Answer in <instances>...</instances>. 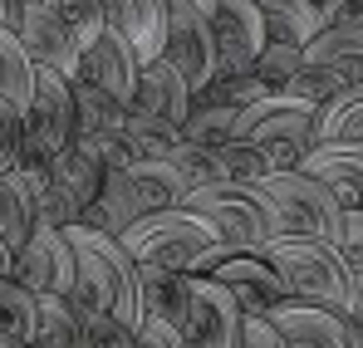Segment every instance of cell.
Returning a JSON list of instances; mask_svg holds the SVG:
<instances>
[{
  "instance_id": "obj_42",
  "label": "cell",
  "mask_w": 363,
  "mask_h": 348,
  "mask_svg": "<svg viewBox=\"0 0 363 348\" xmlns=\"http://www.w3.org/2000/svg\"><path fill=\"white\" fill-rule=\"evenodd\" d=\"M236 348H285V339H280V329H275L265 314H245L241 344H236Z\"/></svg>"
},
{
  "instance_id": "obj_48",
  "label": "cell",
  "mask_w": 363,
  "mask_h": 348,
  "mask_svg": "<svg viewBox=\"0 0 363 348\" xmlns=\"http://www.w3.org/2000/svg\"><path fill=\"white\" fill-rule=\"evenodd\" d=\"M186 5H196L201 15H211V5H216V0H186Z\"/></svg>"
},
{
  "instance_id": "obj_17",
  "label": "cell",
  "mask_w": 363,
  "mask_h": 348,
  "mask_svg": "<svg viewBox=\"0 0 363 348\" xmlns=\"http://www.w3.org/2000/svg\"><path fill=\"white\" fill-rule=\"evenodd\" d=\"M309 74H319L334 94L363 79V25H339V30H319L304 45V64Z\"/></svg>"
},
{
  "instance_id": "obj_25",
  "label": "cell",
  "mask_w": 363,
  "mask_h": 348,
  "mask_svg": "<svg viewBox=\"0 0 363 348\" xmlns=\"http://www.w3.org/2000/svg\"><path fill=\"white\" fill-rule=\"evenodd\" d=\"M314 142H363V79L314 108Z\"/></svg>"
},
{
  "instance_id": "obj_12",
  "label": "cell",
  "mask_w": 363,
  "mask_h": 348,
  "mask_svg": "<svg viewBox=\"0 0 363 348\" xmlns=\"http://www.w3.org/2000/svg\"><path fill=\"white\" fill-rule=\"evenodd\" d=\"M265 319L280 329L285 348H363L359 334L349 329V319L339 309H319V304H304V299H285Z\"/></svg>"
},
{
  "instance_id": "obj_34",
  "label": "cell",
  "mask_w": 363,
  "mask_h": 348,
  "mask_svg": "<svg viewBox=\"0 0 363 348\" xmlns=\"http://www.w3.org/2000/svg\"><path fill=\"white\" fill-rule=\"evenodd\" d=\"M123 133H128V142H133L138 157H167V152L182 142V128L147 123V118H133V113H123Z\"/></svg>"
},
{
  "instance_id": "obj_39",
  "label": "cell",
  "mask_w": 363,
  "mask_h": 348,
  "mask_svg": "<svg viewBox=\"0 0 363 348\" xmlns=\"http://www.w3.org/2000/svg\"><path fill=\"white\" fill-rule=\"evenodd\" d=\"M84 339H89V348H133L138 329L123 324L118 314H84Z\"/></svg>"
},
{
  "instance_id": "obj_28",
  "label": "cell",
  "mask_w": 363,
  "mask_h": 348,
  "mask_svg": "<svg viewBox=\"0 0 363 348\" xmlns=\"http://www.w3.org/2000/svg\"><path fill=\"white\" fill-rule=\"evenodd\" d=\"M236 123H241V108H221V103H196L191 99V108L182 118V137L191 142V147H226V142H236Z\"/></svg>"
},
{
  "instance_id": "obj_41",
  "label": "cell",
  "mask_w": 363,
  "mask_h": 348,
  "mask_svg": "<svg viewBox=\"0 0 363 348\" xmlns=\"http://www.w3.org/2000/svg\"><path fill=\"white\" fill-rule=\"evenodd\" d=\"M314 5H319V30L363 25V0H314Z\"/></svg>"
},
{
  "instance_id": "obj_1",
  "label": "cell",
  "mask_w": 363,
  "mask_h": 348,
  "mask_svg": "<svg viewBox=\"0 0 363 348\" xmlns=\"http://www.w3.org/2000/svg\"><path fill=\"white\" fill-rule=\"evenodd\" d=\"M74 245V285L69 304L84 314H118L123 324L143 329V294H138V260L123 250L118 235L89 231V226H69Z\"/></svg>"
},
{
  "instance_id": "obj_27",
  "label": "cell",
  "mask_w": 363,
  "mask_h": 348,
  "mask_svg": "<svg viewBox=\"0 0 363 348\" xmlns=\"http://www.w3.org/2000/svg\"><path fill=\"white\" fill-rule=\"evenodd\" d=\"M128 176H133V186H138V196H143L147 211L182 206V196L191 191L186 176H182L167 157H138V162H128Z\"/></svg>"
},
{
  "instance_id": "obj_9",
  "label": "cell",
  "mask_w": 363,
  "mask_h": 348,
  "mask_svg": "<svg viewBox=\"0 0 363 348\" xmlns=\"http://www.w3.org/2000/svg\"><path fill=\"white\" fill-rule=\"evenodd\" d=\"M10 280H20L30 294H69L74 285V245L55 226H35L30 240L15 250Z\"/></svg>"
},
{
  "instance_id": "obj_4",
  "label": "cell",
  "mask_w": 363,
  "mask_h": 348,
  "mask_svg": "<svg viewBox=\"0 0 363 348\" xmlns=\"http://www.w3.org/2000/svg\"><path fill=\"white\" fill-rule=\"evenodd\" d=\"M260 255L280 275V285L290 290V299L319 304V309H344V299H349V265H344V255L329 240L275 235Z\"/></svg>"
},
{
  "instance_id": "obj_7",
  "label": "cell",
  "mask_w": 363,
  "mask_h": 348,
  "mask_svg": "<svg viewBox=\"0 0 363 348\" xmlns=\"http://www.w3.org/2000/svg\"><path fill=\"white\" fill-rule=\"evenodd\" d=\"M74 137H79V113H74L69 74L35 69V89H30V103H25V147L55 157Z\"/></svg>"
},
{
  "instance_id": "obj_2",
  "label": "cell",
  "mask_w": 363,
  "mask_h": 348,
  "mask_svg": "<svg viewBox=\"0 0 363 348\" xmlns=\"http://www.w3.org/2000/svg\"><path fill=\"white\" fill-rule=\"evenodd\" d=\"M118 240L138 265L182 270V275H211L226 255H241V250H231V245L216 235V226H211L206 216H196L191 206L147 211V216H138Z\"/></svg>"
},
{
  "instance_id": "obj_8",
  "label": "cell",
  "mask_w": 363,
  "mask_h": 348,
  "mask_svg": "<svg viewBox=\"0 0 363 348\" xmlns=\"http://www.w3.org/2000/svg\"><path fill=\"white\" fill-rule=\"evenodd\" d=\"M162 59L186 79V89H206L221 64H216V40H211V20L186 5V0H172L167 5V35H162Z\"/></svg>"
},
{
  "instance_id": "obj_31",
  "label": "cell",
  "mask_w": 363,
  "mask_h": 348,
  "mask_svg": "<svg viewBox=\"0 0 363 348\" xmlns=\"http://www.w3.org/2000/svg\"><path fill=\"white\" fill-rule=\"evenodd\" d=\"M69 89H74V113H79V133H104V128H118L123 113H128L118 99L99 94V89H94V84H84V79H69Z\"/></svg>"
},
{
  "instance_id": "obj_24",
  "label": "cell",
  "mask_w": 363,
  "mask_h": 348,
  "mask_svg": "<svg viewBox=\"0 0 363 348\" xmlns=\"http://www.w3.org/2000/svg\"><path fill=\"white\" fill-rule=\"evenodd\" d=\"M30 348H89V339H84V309H74L69 294H40L35 344Z\"/></svg>"
},
{
  "instance_id": "obj_29",
  "label": "cell",
  "mask_w": 363,
  "mask_h": 348,
  "mask_svg": "<svg viewBox=\"0 0 363 348\" xmlns=\"http://www.w3.org/2000/svg\"><path fill=\"white\" fill-rule=\"evenodd\" d=\"M35 309H40V294H30L10 275L0 280V334L35 344Z\"/></svg>"
},
{
  "instance_id": "obj_45",
  "label": "cell",
  "mask_w": 363,
  "mask_h": 348,
  "mask_svg": "<svg viewBox=\"0 0 363 348\" xmlns=\"http://www.w3.org/2000/svg\"><path fill=\"white\" fill-rule=\"evenodd\" d=\"M20 15H25V5H20V0H0V25H5V30H15V25H20Z\"/></svg>"
},
{
  "instance_id": "obj_6",
  "label": "cell",
  "mask_w": 363,
  "mask_h": 348,
  "mask_svg": "<svg viewBox=\"0 0 363 348\" xmlns=\"http://www.w3.org/2000/svg\"><path fill=\"white\" fill-rule=\"evenodd\" d=\"M260 186L270 191L285 235H309V240H329V245L339 240L344 206H339V196H334L324 181H314L309 172L290 167V172H270Z\"/></svg>"
},
{
  "instance_id": "obj_40",
  "label": "cell",
  "mask_w": 363,
  "mask_h": 348,
  "mask_svg": "<svg viewBox=\"0 0 363 348\" xmlns=\"http://www.w3.org/2000/svg\"><path fill=\"white\" fill-rule=\"evenodd\" d=\"M334 250L344 255V265H349V275H363V211H359V206H349V211H344V221H339V240H334Z\"/></svg>"
},
{
  "instance_id": "obj_49",
  "label": "cell",
  "mask_w": 363,
  "mask_h": 348,
  "mask_svg": "<svg viewBox=\"0 0 363 348\" xmlns=\"http://www.w3.org/2000/svg\"><path fill=\"white\" fill-rule=\"evenodd\" d=\"M20 5H25V10H30V5H35V10H45V5H55V0H20Z\"/></svg>"
},
{
  "instance_id": "obj_5",
  "label": "cell",
  "mask_w": 363,
  "mask_h": 348,
  "mask_svg": "<svg viewBox=\"0 0 363 348\" xmlns=\"http://www.w3.org/2000/svg\"><path fill=\"white\" fill-rule=\"evenodd\" d=\"M236 142H250L270 162V172H290L314 147V103H300L290 94H265L250 108H241Z\"/></svg>"
},
{
  "instance_id": "obj_18",
  "label": "cell",
  "mask_w": 363,
  "mask_h": 348,
  "mask_svg": "<svg viewBox=\"0 0 363 348\" xmlns=\"http://www.w3.org/2000/svg\"><path fill=\"white\" fill-rule=\"evenodd\" d=\"M300 172H309L314 181H324L339 206H359L363 211V142H314L304 152Z\"/></svg>"
},
{
  "instance_id": "obj_37",
  "label": "cell",
  "mask_w": 363,
  "mask_h": 348,
  "mask_svg": "<svg viewBox=\"0 0 363 348\" xmlns=\"http://www.w3.org/2000/svg\"><path fill=\"white\" fill-rule=\"evenodd\" d=\"M25 152V103L0 94V172H15Z\"/></svg>"
},
{
  "instance_id": "obj_26",
  "label": "cell",
  "mask_w": 363,
  "mask_h": 348,
  "mask_svg": "<svg viewBox=\"0 0 363 348\" xmlns=\"http://www.w3.org/2000/svg\"><path fill=\"white\" fill-rule=\"evenodd\" d=\"M40 226V216H35V191H30V181L20 172H0V245L15 255L30 231Z\"/></svg>"
},
{
  "instance_id": "obj_22",
  "label": "cell",
  "mask_w": 363,
  "mask_h": 348,
  "mask_svg": "<svg viewBox=\"0 0 363 348\" xmlns=\"http://www.w3.org/2000/svg\"><path fill=\"white\" fill-rule=\"evenodd\" d=\"M50 181L60 186L64 196L74 201V211H84L94 196H99V181H104V162L89 152V147H79V142H69L55 152V162H50Z\"/></svg>"
},
{
  "instance_id": "obj_3",
  "label": "cell",
  "mask_w": 363,
  "mask_h": 348,
  "mask_svg": "<svg viewBox=\"0 0 363 348\" xmlns=\"http://www.w3.org/2000/svg\"><path fill=\"white\" fill-rule=\"evenodd\" d=\"M182 206L206 216L216 226V235L231 250H245V255H260L275 235H285L280 211H275V201L260 181H206V186H191L182 196Z\"/></svg>"
},
{
  "instance_id": "obj_11",
  "label": "cell",
  "mask_w": 363,
  "mask_h": 348,
  "mask_svg": "<svg viewBox=\"0 0 363 348\" xmlns=\"http://www.w3.org/2000/svg\"><path fill=\"white\" fill-rule=\"evenodd\" d=\"M206 20H211L221 74H250L255 55L265 50V25H260L255 0H216Z\"/></svg>"
},
{
  "instance_id": "obj_36",
  "label": "cell",
  "mask_w": 363,
  "mask_h": 348,
  "mask_svg": "<svg viewBox=\"0 0 363 348\" xmlns=\"http://www.w3.org/2000/svg\"><path fill=\"white\" fill-rule=\"evenodd\" d=\"M216 167H221V181H265V176H270V162H265L250 142H226V147H216Z\"/></svg>"
},
{
  "instance_id": "obj_32",
  "label": "cell",
  "mask_w": 363,
  "mask_h": 348,
  "mask_svg": "<svg viewBox=\"0 0 363 348\" xmlns=\"http://www.w3.org/2000/svg\"><path fill=\"white\" fill-rule=\"evenodd\" d=\"M300 64H304V50H300V45H275V40H265V50L255 55L250 74L265 84V94H280V89L300 74Z\"/></svg>"
},
{
  "instance_id": "obj_35",
  "label": "cell",
  "mask_w": 363,
  "mask_h": 348,
  "mask_svg": "<svg viewBox=\"0 0 363 348\" xmlns=\"http://www.w3.org/2000/svg\"><path fill=\"white\" fill-rule=\"evenodd\" d=\"M55 10H60V20L69 25V35H74L79 45L99 40V35L108 30V5H104V0H55Z\"/></svg>"
},
{
  "instance_id": "obj_16",
  "label": "cell",
  "mask_w": 363,
  "mask_h": 348,
  "mask_svg": "<svg viewBox=\"0 0 363 348\" xmlns=\"http://www.w3.org/2000/svg\"><path fill=\"white\" fill-rule=\"evenodd\" d=\"M206 280H216L221 290L231 294L236 304H241V314H270V309H280L290 290L280 285V275L265 265V255H226Z\"/></svg>"
},
{
  "instance_id": "obj_19",
  "label": "cell",
  "mask_w": 363,
  "mask_h": 348,
  "mask_svg": "<svg viewBox=\"0 0 363 348\" xmlns=\"http://www.w3.org/2000/svg\"><path fill=\"white\" fill-rule=\"evenodd\" d=\"M138 216H147V206H143V196H138V186H133V176L128 167H104V181H99V196L79 211V221L74 226H89V231H108V235H123Z\"/></svg>"
},
{
  "instance_id": "obj_20",
  "label": "cell",
  "mask_w": 363,
  "mask_h": 348,
  "mask_svg": "<svg viewBox=\"0 0 363 348\" xmlns=\"http://www.w3.org/2000/svg\"><path fill=\"white\" fill-rule=\"evenodd\" d=\"M104 5H108V30H118L143 64H147V59H162L167 5H172V0H104Z\"/></svg>"
},
{
  "instance_id": "obj_21",
  "label": "cell",
  "mask_w": 363,
  "mask_h": 348,
  "mask_svg": "<svg viewBox=\"0 0 363 348\" xmlns=\"http://www.w3.org/2000/svg\"><path fill=\"white\" fill-rule=\"evenodd\" d=\"M191 280L182 270H157V265H138V294H143V319H162L182 334L186 309H191Z\"/></svg>"
},
{
  "instance_id": "obj_14",
  "label": "cell",
  "mask_w": 363,
  "mask_h": 348,
  "mask_svg": "<svg viewBox=\"0 0 363 348\" xmlns=\"http://www.w3.org/2000/svg\"><path fill=\"white\" fill-rule=\"evenodd\" d=\"M15 40H20V50L30 55L35 69H55V74H69V79H74L84 45L69 35V25L60 20L55 5H45V10L30 5V10L20 15V25H15Z\"/></svg>"
},
{
  "instance_id": "obj_23",
  "label": "cell",
  "mask_w": 363,
  "mask_h": 348,
  "mask_svg": "<svg viewBox=\"0 0 363 348\" xmlns=\"http://www.w3.org/2000/svg\"><path fill=\"white\" fill-rule=\"evenodd\" d=\"M260 10V25H265V40L275 45H309L319 35V5L314 0H255Z\"/></svg>"
},
{
  "instance_id": "obj_47",
  "label": "cell",
  "mask_w": 363,
  "mask_h": 348,
  "mask_svg": "<svg viewBox=\"0 0 363 348\" xmlns=\"http://www.w3.org/2000/svg\"><path fill=\"white\" fill-rule=\"evenodd\" d=\"M0 348H30L25 339H10V334H0Z\"/></svg>"
},
{
  "instance_id": "obj_13",
  "label": "cell",
  "mask_w": 363,
  "mask_h": 348,
  "mask_svg": "<svg viewBox=\"0 0 363 348\" xmlns=\"http://www.w3.org/2000/svg\"><path fill=\"white\" fill-rule=\"evenodd\" d=\"M191 108V89L167 59H147L133 79V94H128V113L147 118V123H167V128H182V118Z\"/></svg>"
},
{
  "instance_id": "obj_44",
  "label": "cell",
  "mask_w": 363,
  "mask_h": 348,
  "mask_svg": "<svg viewBox=\"0 0 363 348\" xmlns=\"http://www.w3.org/2000/svg\"><path fill=\"white\" fill-rule=\"evenodd\" d=\"M339 314L349 319V329L359 334V344H363V275H349V299H344Z\"/></svg>"
},
{
  "instance_id": "obj_43",
  "label": "cell",
  "mask_w": 363,
  "mask_h": 348,
  "mask_svg": "<svg viewBox=\"0 0 363 348\" xmlns=\"http://www.w3.org/2000/svg\"><path fill=\"white\" fill-rule=\"evenodd\" d=\"M133 348H186L172 324H162V319H143V329H138V344Z\"/></svg>"
},
{
  "instance_id": "obj_30",
  "label": "cell",
  "mask_w": 363,
  "mask_h": 348,
  "mask_svg": "<svg viewBox=\"0 0 363 348\" xmlns=\"http://www.w3.org/2000/svg\"><path fill=\"white\" fill-rule=\"evenodd\" d=\"M30 89H35V64L20 50L15 30L0 25V94L15 99V103H30Z\"/></svg>"
},
{
  "instance_id": "obj_46",
  "label": "cell",
  "mask_w": 363,
  "mask_h": 348,
  "mask_svg": "<svg viewBox=\"0 0 363 348\" xmlns=\"http://www.w3.org/2000/svg\"><path fill=\"white\" fill-rule=\"evenodd\" d=\"M10 265H15V255H10V250H5V245H0V280H5V275H10Z\"/></svg>"
},
{
  "instance_id": "obj_15",
  "label": "cell",
  "mask_w": 363,
  "mask_h": 348,
  "mask_svg": "<svg viewBox=\"0 0 363 348\" xmlns=\"http://www.w3.org/2000/svg\"><path fill=\"white\" fill-rule=\"evenodd\" d=\"M138 69H143V59L133 55V45L123 40L118 30H104L99 40H89V45H84L74 79L94 84L99 94L118 99L123 108H128V94H133V79H138Z\"/></svg>"
},
{
  "instance_id": "obj_33",
  "label": "cell",
  "mask_w": 363,
  "mask_h": 348,
  "mask_svg": "<svg viewBox=\"0 0 363 348\" xmlns=\"http://www.w3.org/2000/svg\"><path fill=\"white\" fill-rule=\"evenodd\" d=\"M196 103H221V108H250L255 99H265V84L255 74H216L206 89L191 94Z\"/></svg>"
},
{
  "instance_id": "obj_10",
  "label": "cell",
  "mask_w": 363,
  "mask_h": 348,
  "mask_svg": "<svg viewBox=\"0 0 363 348\" xmlns=\"http://www.w3.org/2000/svg\"><path fill=\"white\" fill-rule=\"evenodd\" d=\"M241 324H245L241 304L216 280H206V275L191 280V309H186V324H182L186 348H236L241 344Z\"/></svg>"
},
{
  "instance_id": "obj_38",
  "label": "cell",
  "mask_w": 363,
  "mask_h": 348,
  "mask_svg": "<svg viewBox=\"0 0 363 348\" xmlns=\"http://www.w3.org/2000/svg\"><path fill=\"white\" fill-rule=\"evenodd\" d=\"M167 162H172V167L186 176V186H206V181H221L216 152H211V147H191L186 137H182L172 152H167Z\"/></svg>"
}]
</instances>
